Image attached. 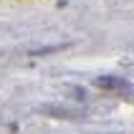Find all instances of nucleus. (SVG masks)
<instances>
[{
  "instance_id": "1",
  "label": "nucleus",
  "mask_w": 134,
  "mask_h": 134,
  "mask_svg": "<svg viewBox=\"0 0 134 134\" xmlns=\"http://www.w3.org/2000/svg\"><path fill=\"white\" fill-rule=\"evenodd\" d=\"M99 86H106V89H129V83L121 81V79H99Z\"/></svg>"
}]
</instances>
